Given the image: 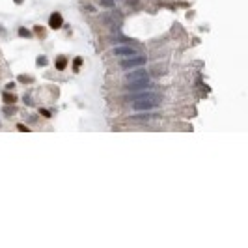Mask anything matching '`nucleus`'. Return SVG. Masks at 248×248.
Wrapping results in <instances>:
<instances>
[{
	"label": "nucleus",
	"mask_w": 248,
	"mask_h": 248,
	"mask_svg": "<svg viewBox=\"0 0 248 248\" xmlns=\"http://www.w3.org/2000/svg\"><path fill=\"white\" fill-rule=\"evenodd\" d=\"M145 64V56H131V58H125V60L120 62V65L123 69H132V67H142Z\"/></svg>",
	"instance_id": "obj_1"
},
{
	"label": "nucleus",
	"mask_w": 248,
	"mask_h": 248,
	"mask_svg": "<svg viewBox=\"0 0 248 248\" xmlns=\"http://www.w3.org/2000/svg\"><path fill=\"white\" fill-rule=\"evenodd\" d=\"M159 105V99H144V101H132L135 110H151Z\"/></svg>",
	"instance_id": "obj_2"
},
{
	"label": "nucleus",
	"mask_w": 248,
	"mask_h": 248,
	"mask_svg": "<svg viewBox=\"0 0 248 248\" xmlns=\"http://www.w3.org/2000/svg\"><path fill=\"white\" fill-rule=\"evenodd\" d=\"M127 82H138V80H149V75L145 69H135L131 73H127Z\"/></svg>",
	"instance_id": "obj_3"
},
{
	"label": "nucleus",
	"mask_w": 248,
	"mask_h": 248,
	"mask_svg": "<svg viewBox=\"0 0 248 248\" xmlns=\"http://www.w3.org/2000/svg\"><path fill=\"white\" fill-rule=\"evenodd\" d=\"M129 101H144V99H159V95L157 93H153V92H149V90H144V92H136V93H132L131 97H127Z\"/></svg>",
	"instance_id": "obj_4"
},
{
	"label": "nucleus",
	"mask_w": 248,
	"mask_h": 248,
	"mask_svg": "<svg viewBox=\"0 0 248 248\" xmlns=\"http://www.w3.org/2000/svg\"><path fill=\"white\" fill-rule=\"evenodd\" d=\"M153 84L149 80H138V82H131L127 84V90L129 92H144V90H151Z\"/></svg>",
	"instance_id": "obj_5"
},
{
	"label": "nucleus",
	"mask_w": 248,
	"mask_h": 248,
	"mask_svg": "<svg viewBox=\"0 0 248 248\" xmlns=\"http://www.w3.org/2000/svg\"><path fill=\"white\" fill-rule=\"evenodd\" d=\"M114 54L116 56H123V58H131V56H136V49L135 47H129V45L114 47Z\"/></svg>",
	"instance_id": "obj_6"
},
{
	"label": "nucleus",
	"mask_w": 248,
	"mask_h": 248,
	"mask_svg": "<svg viewBox=\"0 0 248 248\" xmlns=\"http://www.w3.org/2000/svg\"><path fill=\"white\" fill-rule=\"evenodd\" d=\"M62 22H64V19H62V15H60V13H52V15H50V19H49V26H50L52 30L62 28Z\"/></svg>",
	"instance_id": "obj_7"
},
{
	"label": "nucleus",
	"mask_w": 248,
	"mask_h": 248,
	"mask_svg": "<svg viewBox=\"0 0 248 248\" xmlns=\"http://www.w3.org/2000/svg\"><path fill=\"white\" fill-rule=\"evenodd\" d=\"M65 65H67V60H65L64 56L56 60V67H58V69H65Z\"/></svg>",
	"instance_id": "obj_8"
},
{
	"label": "nucleus",
	"mask_w": 248,
	"mask_h": 248,
	"mask_svg": "<svg viewBox=\"0 0 248 248\" xmlns=\"http://www.w3.org/2000/svg\"><path fill=\"white\" fill-rule=\"evenodd\" d=\"M19 35H21V37H32V32L26 30V28H19Z\"/></svg>",
	"instance_id": "obj_9"
},
{
	"label": "nucleus",
	"mask_w": 248,
	"mask_h": 248,
	"mask_svg": "<svg viewBox=\"0 0 248 248\" xmlns=\"http://www.w3.org/2000/svg\"><path fill=\"white\" fill-rule=\"evenodd\" d=\"M99 4L105 7H114V0H99Z\"/></svg>",
	"instance_id": "obj_10"
},
{
	"label": "nucleus",
	"mask_w": 248,
	"mask_h": 248,
	"mask_svg": "<svg viewBox=\"0 0 248 248\" xmlns=\"http://www.w3.org/2000/svg\"><path fill=\"white\" fill-rule=\"evenodd\" d=\"M4 103H15V97L11 93H4Z\"/></svg>",
	"instance_id": "obj_11"
},
{
	"label": "nucleus",
	"mask_w": 248,
	"mask_h": 248,
	"mask_svg": "<svg viewBox=\"0 0 248 248\" xmlns=\"http://www.w3.org/2000/svg\"><path fill=\"white\" fill-rule=\"evenodd\" d=\"M82 65V58H75V62H73V67H75V71H78V67Z\"/></svg>",
	"instance_id": "obj_12"
},
{
	"label": "nucleus",
	"mask_w": 248,
	"mask_h": 248,
	"mask_svg": "<svg viewBox=\"0 0 248 248\" xmlns=\"http://www.w3.org/2000/svg\"><path fill=\"white\" fill-rule=\"evenodd\" d=\"M37 64H39V65H47V58H45V56L37 58Z\"/></svg>",
	"instance_id": "obj_13"
},
{
	"label": "nucleus",
	"mask_w": 248,
	"mask_h": 248,
	"mask_svg": "<svg viewBox=\"0 0 248 248\" xmlns=\"http://www.w3.org/2000/svg\"><path fill=\"white\" fill-rule=\"evenodd\" d=\"M19 80H21V82H30V80H32V77H24V75H21V77H19Z\"/></svg>",
	"instance_id": "obj_14"
},
{
	"label": "nucleus",
	"mask_w": 248,
	"mask_h": 248,
	"mask_svg": "<svg viewBox=\"0 0 248 248\" xmlns=\"http://www.w3.org/2000/svg\"><path fill=\"white\" fill-rule=\"evenodd\" d=\"M41 114H43V116H45V118H49V116H50V112H49V110H45V108L41 110Z\"/></svg>",
	"instance_id": "obj_15"
},
{
	"label": "nucleus",
	"mask_w": 248,
	"mask_h": 248,
	"mask_svg": "<svg viewBox=\"0 0 248 248\" xmlns=\"http://www.w3.org/2000/svg\"><path fill=\"white\" fill-rule=\"evenodd\" d=\"M13 2H15V4H22V0H13Z\"/></svg>",
	"instance_id": "obj_16"
}]
</instances>
